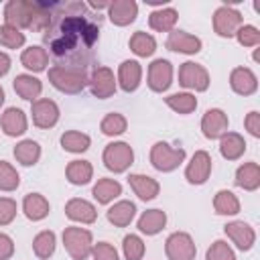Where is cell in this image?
I'll use <instances>...</instances> for the list:
<instances>
[{"mask_svg": "<svg viewBox=\"0 0 260 260\" xmlns=\"http://www.w3.org/2000/svg\"><path fill=\"white\" fill-rule=\"evenodd\" d=\"M177 22V10L175 8H158L154 12H150L148 16V24L152 30H158V32H169L173 30Z\"/></svg>", "mask_w": 260, "mask_h": 260, "instance_id": "cell-32", "label": "cell"}, {"mask_svg": "<svg viewBox=\"0 0 260 260\" xmlns=\"http://www.w3.org/2000/svg\"><path fill=\"white\" fill-rule=\"evenodd\" d=\"M24 32H20L18 28L14 26H8V24H2L0 26V45L6 47V49H20L24 45Z\"/></svg>", "mask_w": 260, "mask_h": 260, "instance_id": "cell-41", "label": "cell"}, {"mask_svg": "<svg viewBox=\"0 0 260 260\" xmlns=\"http://www.w3.org/2000/svg\"><path fill=\"white\" fill-rule=\"evenodd\" d=\"M242 26V14L232 6H219L213 12V30L219 37H234L236 30Z\"/></svg>", "mask_w": 260, "mask_h": 260, "instance_id": "cell-11", "label": "cell"}, {"mask_svg": "<svg viewBox=\"0 0 260 260\" xmlns=\"http://www.w3.org/2000/svg\"><path fill=\"white\" fill-rule=\"evenodd\" d=\"M223 232H225V236H228L242 252L250 250V248L254 246V242H256L254 230H252L248 223H244V221H230V223L223 225Z\"/></svg>", "mask_w": 260, "mask_h": 260, "instance_id": "cell-17", "label": "cell"}, {"mask_svg": "<svg viewBox=\"0 0 260 260\" xmlns=\"http://www.w3.org/2000/svg\"><path fill=\"white\" fill-rule=\"evenodd\" d=\"M2 104H4V89H2V85H0V108H2Z\"/></svg>", "mask_w": 260, "mask_h": 260, "instance_id": "cell-51", "label": "cell"}, {"mask_svg": "<svg viewBox=\"0 0 260 260\" xmlns=\"http://www.w3.org/2000/svg\"><path fill=\"white\" fill-rule=\"evenodd\" d=\"M173 83V65L167 59H154L148 65V87L156 93H162Z\"/></svg>", "mask_w": 260, "mask_h": 260, "instance_id": "cell-12", "label": "cell"}, {"mask_svg": "<svg viewBox=\"0 0 260 260\" xmlns=\"http://www.w3.org/2000/svg\"><path fill=\"white\" fill-rule=\"evenodd\" d=\"M91 256H93V260H120L116 248H114L112 244H108V242H98V244H93Z\"/></svg>", "mask_w": 260, "mask_h": 260, "instance_id": "cell-45", "label": "cell"}, {"mask_svg": "<svg viewBox=\"0 0 260 260\" xmlns=\"http://www.w3.org/2000/svg\"><path fill=\"white\" fill-rule=\"evenodd\" d=\"M104 165L112 173H124L134 162V150L128 142H112L104 148Z\"/></svg>", "mask_w": 260, "mask_h": 260, "instance_id": "cell-5", "label": "cell"}, {"mask_svg": "<svg viewBox=\"0 0 260 260\" xmlns=\"http://www.w3.org/2000/svg\"><path fill=\"white\" fill-rule=\"evenodd\" d=\"M211 175V156L205 150H197L185 169V179L191 185H203Z\"/></svg>", "mask_w": 260, "mask_h": 260, "instance_id": "cell-14", "label": "cell"}, {"mask_svg": "<svg viewBox=\"0 0 260 260\" xmlns=\"http://www.w3.org/2000/svg\"><path fill=\"white\" fill-rule=\"evenodd\" d=\"M32 6L35 0H10L4 6V20L8 26L14 28H30V18H32Z\"/></svg>", "mask_w": 260, "mask_h": 260, "instance_id": "cell-7", "label": "cell"}, {"mask_svg": "<svg viewBox=\"0 0 260 260\" xmlns=\"http://www.w3.org/2000/svg\"><path fill=\"white\" fill-rule=\"evenodd\" d=\"M49 201L41 193H28L22 199V211L30 221H41L49 215Z\"/></svg>", "mask_w": 260, "mask_h": 260, "instance_id": "cell-25", "label": "cell"}, {"mask_svg": "<svg viewBox=\"0 0 260 260\" xmlns=\"http://www.w3.org/2000/svg\"><path fill=\"white\" fill-rule=\"evenodd\" d=\"M134 215H136V205H134L132 201H118V203H114V205L106 211L108 221H110L112 225H116V228H126V225H130V221L134 219Z\"/></svg>", "mask_w": 260, "mask_h": 260, "instance_id": "cell-26", "label": "cell"}, {"mask_svg": "<svg viewBox=\"0 0 260 260\" xmlns=\"http://www.w3.org/2000/svg\"><path fill=\"white\" fill-rule=\"evenodd\" d=\"M14 254V242L10 236L0 232V260H8Z\"/></svg>", "mask_w": 260, "mask_h": 260, "instance_id": "cell-48", "label": "cell"}, {"mask_svg": "<svg viewBox=\"0 0 260 260\" xmlns=\"http://www.w3.org/2000/svg\"><path fill=\"white\" fill-rule=\"evenodd\" d=\"M126 126H128L126 118L122 114H118V112H112V114L104 116V120L100 124V130L106 136H118V134L126 132Z\"/></svg>", "mask_w": 260, "mask_h": 260, "instance_id": "cell-39", "label": "cell"}, {"mask_svg": "<svg viewBox=\"0 0 260 260\" xmlns=\"http://www.w3.org/2000/svg\"><path fill=\"white\" fill-rule=\"evenodd\" d=\"M167 106L171 110H175L177 114H191L195 112L197 108V98L193 93H187V91H181V93H173L169 98H165Z\"/></svg>", "mask_w": 260, "mask_h": 260, "instance_id": "cell-38", "label": "cell"}, {"mask_svg": "<svg viewBox=\"0 0 260 260\" xmlns=\"http://www.w3.org/2000/svg\"><path fill=\"white\" fill-rule=\"evenodd\" d=\"M93 197L98 203L106 205L110 201H114L118 195H122V185L114 179H100L95 185H93Z\"/></svg>", "mask_w": 260, "mask_h": 260, "instance_id": "cell-31", "label": "cell"}, {"mask_svg": "<svg viewBox=\"0 0 260 260\" xmlns=\"http://www.w3.org/2000/svg\"><path fill=\"white\" fill-rule=\"evenodd\" d=\"M14 158L20 165H24V167L37 165L39 158H41V146H39V142H35V140H22V142H18L14 146Z\"/></svg>", "mask_w": 260, "mask_h": 260, "instance_id": "cell-33", "label": "cell"}, {"mask_svg": "<svg viewBox=\"0 0 260 260\" xmlns=\"http://www.w3.org/2000/svg\"><path fill=\"white\" fill-rule=\"evenodd\" d=\"M128 185L132 187V191L138 195V199L142 201H150L158 195L160 191V185L156 179L148 177V175H140V173H134L128 177Z\"/></svg>", "mask_w": 260, "mask_h": 260, "instance_id": "cell-21", "label": "cell"}, {"mask_svg": "<svg viewBox=\"0 0 260 260\" xmlns=\"http://www.w3.org/2000/svg\"><path fill=\"white\" fill-rule=\"evenodd\" d=\"M26 116L20 108H8L2 116H0V128L6 136H20L26 132Z\"/></svg>", "mask_w": 260, "mask_h": 260, "instance_id": "cell-20", "label": "cell"}, {"mask_svg": "<svg viewBox=\"0 0 260 260\" xmlns=\"http://www.w3.org/2000/svg\"><path fill=\"white\" fill-rule=\"evenodd\" d=\"M234 37L238 39V43H240L242 47H256V45L260 43V30H258L256 26H252V24H242V26L236 30Z\"/></svg>", "mask_w": 260, "mask_h": 260, "instance_id": "cell-44", "label": "cell"}, {"mask_svg": "<svg viewBox=\"0 0 260 260\" xmlns=\"http://www.w3.org/2000/svg\"><path fill=\"white\" fill-rule=\"evenodd\" d=\"M179 83L187 89L205 91L209 87V73L203 65L193 63V61H185L179 67Z\"/></svg>", "mask_w": 260, "mask_h": 260, "instance_id": "cell-8", "label": "cell"}, {"mask_svg": "<svg viewBox=\"0 0 260 260\" xmlns=\"http://www.w3.org/2000/svg\"><path fill=\"white\" fill-rule=\"evenodd\" d=\"M165 252L169 260H195L197 248L187 232H175L165 242Z\"/></svg>", "mask_w": 260, "mask_h": 260, "instance_id": "cell-6", "label": "cell"}, {"mask_svg": "<svg viewBox=\"0 0 260 260\" xmlns=\"http://www.w3.org/2000/svg\"><path fill=\"white\" fill-rule=\"evenodd\" d=\"M136 14H138V4L134 0H114L108 6V18L116 26H126L134 22Z\"/></svg>", "mask_w": 260, "mask_h": 260, "instance_id": "cell-16", "label": "cell"}, {"mask_svg": "<svg viewBox=\"0 0 260 260\" xmlns=\"http://www.w3.org/2000/svg\"><path fill=\"white\" fill-rule=\"evenodd\" d=\"M89 6L95 8V10H100V8H108L110 2H106V0H100V2H98V0H89Z\"/></svg>", "mask_w": 260, "mask_h": 260, "instance_id": "cell-50", "label": "cell"}, {"mask_svg": "<svg viewBox=\"0 0 260 260\" xmlns=\"http://www.w3.org/2000/svg\"><path fill=\"white\" fill-rule=\"evenodd\" d=\"M63 246L67 250V254L73 260H85L91 254L93 248V238L91 232L85 228H65L63 232Z\"/></svg>", "mask_w": 260, "mask_h": 260, "instance_id": "cell-3", "label": "cell"}, {"mask_svg": "<svg viewBox=\"0 0 260 260\" xmlns=\"http://www.w3.org/2000/svg\"><path fill=\"white\" fill-rule=\"evenodd\" d=\"M140 77H142V67L138 61H132V59L122 61L118 69V83L126 93L134 91L140 85Z\"/></svg>", "mask_w": 260, "mask_h": 260, "instance_id": "cell-22", "label": "cell"}, {"mask_svg": "<svg viewBox=\"0 0 260 260\" xmlns=\"http://www.w3.org/2000/svg\"><path fill=\"white\" fill-rule=\"evenodd\" d=\"M167 223V213L162 209H148L138 217V230L146 236L158 234Z\"/></svg>", "mask_w": 260, "mask_h": 260, "instance_id": "cell-29", "label": "cell"}, {"mask_svg": "<svg viewBox=\"0 0 260 260\" xmlns=\"http://www.w3.org/2000/svg\"><path fill=\"white\" fill-rule=\"evenodd\" d=\"M205 260H236V254H234V250L230 248L228 242L215 240V242L207 248Z\"/></svg>", "mask_w": 260, "mask_h": 260, "instance_id": "cell-43", "label": "cell"}, {"mask_svg": "<svg viewBox=\"0 0 260 260\" xmlns=\"http://www.w3.org/2000/svg\"><path fill=\"white\" fill-rule=\"evenodd\" d=\"M10 63H12V61H10V57H8L6 53H2V51H0V77L8 73V69H10Z\"/></svg>", "mask_w": 260, "mask_h": 260, "instance_id": "cell-49", "label": "cell"}, {"mask_svg": "<svg viewBox=\"0 0 260 260\" xmlns=\"http://www.w3.org/2000/svg\"><path fill=\"white\" fill-rule=\"evenodd\" d=\"M12 87H14V91H16L22 100H28V102L39 100V95H41V91H43V83H41V79L28 75V73H20V75H16L14 81H12Z\"/></svg>", "mask_w": 260, "mask_h": 260, "instance_id": "cell-23", "label": "cell"}, {"mask_svg": "<svg viewBox=\"0 0 260 260\" xmlns=\"http://www.w3.org/2000/svg\"><path fill=\"white\" fill-rule=\"evenodd\" d=\"M65 215L71 221H79V223H93L98 219L95 207L89 201L79 199V197H73L65 203Z\"/></svg>", "mask_w": 260, "mask_h": 260, "instance_id": "cell-19", "label": "cell"}, {"mask_svg": "<svg viewBox=\"0 0 260 260\" xmlns=\"http://www.w3.org/2000/svg\"><path fill=\"white\" fill-rule=\"evenodd\" d=\"M230 85L240 95H252L258 89V79L252 69L248 67H236L230 73Z\"/></svg>", "mask_w": 260, "mask_h": 260, "instance_id": "cell-18", "label": "cell"}, {"mask_svg": "<svg viewBox=\"0 0 260 260\" xmlns=\"http://www.w3.org/2000/svg\"><path fill=\"white\" fill-rule=\"evenodd\" d=\"M30 114H32V124L37 128H53L59 122V106L49 100V98H39L30 104Z\"/></svg>", "mask_w": 260, "mask_h": 260, "instance_id": "cell-9", "label": "cell"}, {"mask_svg": "<svg viewBox=\"0 0 260 260\" xmlns=\"http://www.w3.org/2000/svg\"><path fill=\"white\" fill-rule=\"evenodd\" d=\"M53 20L43 32L49 53L57 65L89 69L100 26L83 2H51Z\"/></svg>", "mask_w": 260, "mask_h": 260, "instance_id": "cell-1", "label": "cell"}, {"mask_svg": "<svg viewBox=\"0 0 260 260\" xmlns=\"http://www.w3.org/2000/svg\"><path fill=\"white\" fill-rule=\"evenodd\" d=\"M236 185L246 191H256L260 187V167L258 162H244L236 171Z\"/></svg>", "mask_w": 260, "mask_h": 260, "instance_id": "cell-28", "label": "cell"}, {"mask_svg": "<svg viewBox=\"0 0 260 260\" xmlns=\"http://www.w3.org/2000/svg\"><path fill=\"white\" fill-rule=\"evenodd\" d=\"M20 63H22L26 69L35 71V73L45 71L47 65H49V53H47V49H43V47H39V45H32V47H28V49L22 51Z\"/></svg>", "mask_w": 260, "mask_h": 260, "instance_id": "cell-27", "label": "cell"}, {"mask_svg": "<svg viewBox=\"0 0 260 260\" xmlns=\"http://www.w3.org/2000/svg\"><path fill=\"white\" fill-rule=\"evenodd\" d=\"M89 89L91 93L98 98V100H106V98H112L116 93V77H114V71L110 67H95L89 75Z\"/></svg>", "mask_w": 260, "mask_h": 260, "instance_id": "cell-10", "label": "cell"}, {"mask_svg": "<svg viewBox=\"0 0 260 260\" xmlns=\"http://www.w3.org/2000/svg\"><path fill=\"white\" fill-rule=\"evenodd\" d=\"M183 160H185V150L173 148L169 142H156L150 148V165L160 173L175 171Z\"/></svg>", "mask_w": 260, "mask_h": 260, "instance_id": "cell-4", "label": "cell"}, {"mask_svg": "<svg viewBox=\"0 0 260 260\" xmlns=\"http://www.w3.org/2000/svg\"><path fill=\"white\" fill-rule=\"evenodd\" d=\"M49 81L55 89L63 93H79L89 81L87 69L81 67H67V65H53L49 69Z\"/></svg>", "mask_w": 260, "mask_h": 260, "instance_id": "cell-2", "label": "cell"}, {"mask_svg": "<svg viewBox=\"0 0 260 260\" xmlns=\"http://www.w3.org/2000/svg\"><path fill=\"white\" fill-rule=\"evenodd\" d=\"M213 209L217 215H236L240 213V201L232 191L221 189L213 197Z\"/></svg>", "mask_w": 260, "mask_h": 260, "instance_id": "cell-34", "label": "cell"}, {"mask_svg": "<svg viewBox=\"0 0 260 260\" xmlns=\"http://www.w3.org/2000/svg\"><path fill=\"white\" fill-rule=\"evenodd\" d=\"M32 252H35V256L41 258V260L51 258L53 252H55V232H51V230L39 232V234L35 236V240H32Z\"/></svg>", "mask_w": 260, "mask_h": 260, "instance_id": "cell-37", "label": "cell"}, {"mask_svg": "<svg viewBox=\"0 0 260 260\" xmlns=\"http://www.w3.org/2000/svg\"><path fill=\"white\" fill-rule=\"evenodd\" d=\"M167 49L175 53L195 55L201 51V39L195 35H189L185 30H171L167 37Z\"/></svg>", "mask_w": 260, "mask_h": 260, "instance_id": "cell-15", "label": "cell"}, {"mask_svg": "<svg viewBox=\"0 0 260 260\" xmlns=\"http://www.w3.org/2000/svg\"><path fill=\"white\" fill-rule=\"evenodd\" d=\"M16 217V201L10 197H0V225L12 223Z\"/></svg>", "mask_w": 260, "mask_h": 260, "instance_id": "cell-46", "label": "cell"}, {"mask_svg": "<svg viewBox=\"0 0 260 260\" xmlns=\"http://www.w3.org/2000/svg\"><path fill=\"white\" fill-rule=\"evenodd\" d=\"M93 167L89 160H71L65 169V177L71 185H87L91 181Z\"/></svg>", "mask_w": 260, "mask_h": 260, "instance_id": "cell-30", "label": "cell"}, {"mask_svg": "<svg viewBox=\"0 0 260 260\" xmlns=\"http://www.w3.org/2000/svg\"><path fill=\"white\" fill-rule=\"evenodd\" d=\"M228 126H230V120H228V114L219 108H211L203 114L201 118V132L205 138L209 140H215V138H221L225 132H228Z\"/></svg>", "mask_w": 260, "mask_h": 260, "instance_id": "cell-13", "label": "cell"}, {"mask_svg": "<svg viewBox=\"0 0 260 260\" xmlns=\"http://www.w3.org/2000/svg\"><path fill=\"white\" fill-rule=\"evenodd\" d=\"M244 126H246V130H248L254 138H258V136H260V114H258V112H250V114L244 118Z\"/></svg>", "mask_w": 260, "mask_h": 260, "instance_id": "cell-47", "label": "cell"}, {"mask_svg": "<svg viewBox=\"0 0 260 260\" xmlns=\"http://www.w3.org/2000/svg\"><path fill=\"white\" fill-rule=\"evenodd\" d=\"M18 185H20V177L16 169L10 162L0 160V191H14Z\"/></svg>", "mask_w": 260, "mask_h": 260, "instance_id": "cell-42", "label": "cell"}, {"mask_svg": "<svg viewBox=\"0 0 260 260\" xmlns=\"http://www.w3.org/2000/svg\"><path fill=\"white\" fill-rule=\"evenodd\" d=\"M130 51L138 57H150L154 51H156V41L152 35L144 32V30H136L132 37H130Z\"/></svg>", "mask_w": 260, "mask_h": 260, "instance_id": "cell-35", "label": "cell"}, {"mask_svg": "<svg viewBox=\"0 0 260 260\" xmlns=\"http://www.w3.org/2000/svg\"><path fill=\"white\" fill-rule=\"evenodd\" d=\"M122 250H124L126 260H142V256H144V242L136 234H128L122 240Z\"/></svg>", "mask_w": 260, "mask_h": 260, "instance_id": "cell-40", "label": "cell"}, {"mask_svg": "<svg viewBox=\"0 0 260 260\" xmlns=\"http://www.w3.org/2000/svg\"><path fill=\"white\" fill-rule=\"evenodd\" d=\"M91 144V138L83 132H77V130H67L63 136H61V146L67 150V152H73V154H79V152H85Z\"/></svg>", "mask_w": 260, "mask_h": 260, "instance_id": "cell-36", "label": "cell"}, {"mask_svg": "<svg viewBox=\"0 0 260 260\" xmlns=\"http://www.w3.org/2000/svg\"><path fill=\"white\" fill-rule=\"evenodd\" d=\"M219 152L228 160H238L246 152V140L238 132H225L219 138Z\"/></svg>", "mask_w": 260, "mask_h": 260, "instance_id": "cell-24", "label": "cell"}]
</instances>
